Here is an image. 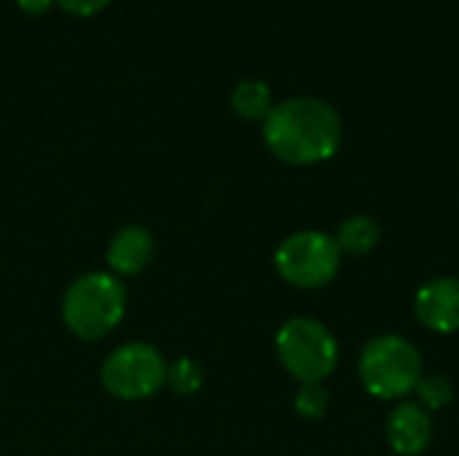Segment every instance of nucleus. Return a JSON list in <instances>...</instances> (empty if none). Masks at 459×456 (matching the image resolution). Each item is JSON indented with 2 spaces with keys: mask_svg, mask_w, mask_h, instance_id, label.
<instances>
[{
  "mask_svg": "<svg viewBox=\"0 0 459 456\" xmlns=\"http://www.w3.org/2000/svg\"><path fill=\"white\" fill-rule=\"evenodd\" d=\"M264 142L285 164L312 167L336 156L342 145V116L339 110L309 94L288 97L274 102L272 113L264 118Z\"/></svg>",
  "mask_w": 459,
  "mask_h": 456,
  "instance_id": "f257e3e1",
  "label": "nucleus"
},
{
  "mask_svg": "<svg viewBox=\"0 0 459 456\" xmlns=\"http://www.w3.org/2000/svg\"><path fill=\"white\" fill-rule=\"evenodd\" d=\"M126 314V285L110 271H86L70 282L62 298V320L81 341H100Z\"/></svg>",
  "mask_w": 459,
  "mask_h": 456,
  "instance_id": "f03ea898",
  "label": "nucleus"
},
{
  "mask_svg": "<svg viewBox=\"0 0 459 456\" xmlns=\"http://www.w3.org/2000/svg\"><path fill=\"white\" fill-rule=\"evenodd\" d=\"M358 376L371 398L403 400L422 379V355L406 336L382 333L363 347Z\"/></svg>",
  "mask_w": 459,
  "mask_h": 456,
  "instance_id": "7ed1b4c3",
  "label": "nucleus"
},
{
  "mask_svg": "<svg viewBox=\"0 0 459 456\" xmlns=\"http://www.w3.org/2000/svg\"><path fill=\"white\" fill-rule=\"evenodd\" d=\"M280 366L299 384H323L339 366V341L315 317H290L274 336Z\"/></svg>",
  "mask_w": 459,
  "mask_h": 456,
  "instance_id": "20e7f679",
  "label": "nucleus"
},
{
  "mask_svg": "<svg viewBox=\"0 0 459 456\" xmlns=\"http://www.w3.org/2000/svg\"><path fill=\"white\" fill-rule=\"evenodd\" d=\"M274 269L293 288L320 290L336 280L342 269V250L331 234L304 228L280 242L274 250Z\"/></svg>",
  "mask_w": 459,
  "mask_h": 456,
  "instance_id": "39448f33",
  "label": "nucleus"
},
{
  "mask_svg": "<svg viewBox=\"0 0 459 456\" xmlns=\"http://www.w3.org/2000/svg\"><path fill=\"white\" fill-rule=\"evenodd\" d=\"M167 360L145 341L116 347L100 368V382L108 395L118 400H145L167 387Z\"/></svg>",
  "mask_w": 459,
  "mask_h": 456,
  "instance_id": "423d86ee",
  "label": "nucleus"
},
{
  "mask_svg": "<svg viewBox=\"0 0 459 456\" xmlns=\"http://www.w3.org/2000/svg\"><path fill=\"white\" fill-rule=\"evenodd\" d=\"M414 317L430 333H459V277H433L414 296Z\"/></svg>",
  "mask_w": 459,
  "mask_h": 456,
  "instance_id": "0eeeda50",
  "label": "nucleus"
},
{
  "mask_svg": "<svg viewBox=\"0 0 459 456\" xmlns=\"http://www.w3.org/2000/svg\"><path fill=\"white\" fill-rule=\"evenodd\" d=\"M436 433L433 417L420 403H398L385 425L387 446L398 456H420L430 446Z\"/></svg>",
  "mask_w": 459,
  "mask_h": 456,
  "instance_id": "6e6552de",
  "label": "nucleus"
},
{
  "mask_svg": "<svg viewBox=\"0 0 459 456\" xmlns=\"http://www.w3.org/2000/svg\"><path fill=\"white\" fill-rule=\"evenodd\" d=\"M153 253H156V242L145 226H124L110 237L105 261H108L110 274L121 280V277H134L143 269H148L153 261Z\"/></svg>",
  "mask_w": 459,
  "mask_h": 456,
  "instance_id": "1a4fd4ad",
  "label": "nucleus"
},
{
  "mask_svg": "<svg viewBox=\"0 0 459 456\" xmlns=\"http://www.w3.org/2000/svg\"><path fill=\"white\" fill-rule=\"evenodd\" d=\"M333 239H336L342 255L363 258V255H368V253H374L379 247L382 228L371 215H352L339 226Z\"/></svg>",
  "mask_w": 459,
  "mask_h": 456,
  "instance_id": "9d476101",
  "label": "nucleus"
},
{
  "mask_svg": "<svg viewBox=\"0 0 459 456\" xmlns=\"http://www.w3.org/2000/svg\"><path fill=\"white\" fill-rule=\"evenodd\" d=\"M231 110L245 118V121H261L272 113L274 108V97H272V89L269 83L258 81V78H245L239 81L234 89H231Z\"/></svg>",
  "mask_w": 459,
  "mask_h": 456,
  "instance_id": "9b49d317",
  "label": "nucleus"
},
{
  "mask_svg": "<svg viewBox=\"0 0 459 456\" xmlns=\"http://www.w3.org/2000/svg\"><path fill=\"white\" fill-rule=\"evenodd\" d=\"M202 384H204V374L194 357H178L167 366V387L175 395L191 398L202 390Z\"/></svg>",
  "mask_w": 459,
  "mask_h": 456,
  "instance_id": "f8f14e48",
  "label": "nucleus"
},
{
  "mask_svg": "<svg viewBox=\"0 0 459 456\" xmlns=\"http://www.w3.org/2000/svg\"><path fill=\"white\" fill-rule=\"evenodd\" d=\"M414 392L420 398V406L428 411H444L455 403V384L444 374H422Z\"/></svg>",
  "mask_w": 459,
  "mask_h": 456,
  "instance_id": "ddd939ff",
  "label": "nucleus"
},
{
  "mask_svg": "<svg viewBox=\"0 0 459 456\" xmlns=\"http://www.w3.org/2000/svg\"><path fill=\"white\" fill-rule=\"evenodd\" d=\"M328 406H331V392L325 390V384H301L293 398L296 414L307 422H320L328 414Z\"/></svg>",
  "mask_w": 459,
  "mask_h": 456,
  "instance_id": "4468645a",
  "label": "nucleus"
},
{
  "mask_svg": "<svg viewBox=\"0 0 459 456\" xmlns=\"http://www.w3.org/2000/svg\"><path fill=\"white\" fill-rule=\"evenodd\" d=\"M110 0H56L59 8H65L73 16H94L102 8H108Z\"/></svg>",
  "mask_w": 459,
  "mask_h": 456,
  "instance_id": "2eb2a0df",
  "label": "nucleus"
},
{
  "mask_svg": "<svg viewBox=\"0 0 459 456\" xmlns=\"http://www.w3.org/2000/svg\"><path fill=\"white\" fill-rule=\"evenodd\" d=\"M16 5H19L24 13H30V16H40V13H46L51 5H56V0H16Z\"/></svg>",
  "mask_w": 459,
  "mask_h": 456,
  "instance_id": "dca6fc26",
  "label": "nucleus"
}]
</instances>
